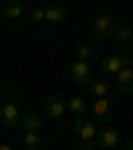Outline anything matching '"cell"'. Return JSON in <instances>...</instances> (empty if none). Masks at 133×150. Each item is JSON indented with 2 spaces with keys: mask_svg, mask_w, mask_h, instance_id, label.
Listing matches in <instances>:
<instances>
[{
  "mask_svg": "<svg viewBox=\"0 0 133 150\" xmlns=\"http://www.w3.org/2000/svg\"><path fill=\"white\" fill-rule=\"evenodd\" d=\"M117 19L112 16H96L93 22V30H91V38L96 43H104V40H115V30H117Z\"/></svg>",
  "mask_w": 133,
  "mask_h": 150,
  "instance_id": "obj_1",
  "label": "cell"
},
{
  "mask_svg": "<svg viewBox=\"0 0 133 150\" xmlns=\"http://www.w3.org/2000/svg\"><path fill=\"white\" fill-rule=\"evenodd\" d=\"M120 97V94H115V97H104V99H96L91 105V118L96 121L99 126H107L109 118H112V107H115V99Z\"/></svg>",
  "mask_w": 133,
  "mask_h": 150,
  "instance_id": "obj_2",
  "label": "cell"
},
{
  "mask_svg": "<svg viewBox=\"0 0 133 150\" xmlns=\"http://www.w3.org/2000/svg\"><path fill=\"white\" fill-rule=\"evenodd\" d=\"M22 118H24V112L16 107V102H3V107H0L3 129H22Z\"/></svg>",
  "mask_w": 133,
  "mask_h": 150,
  "instance_id": "obj_3",
  "label": "cell"
},
{
  "mask_svg": "<svg viewBox=\"0 0 133 150\" xmlns=\"http://www.w3.org/2000/svg\"><path fill=\"white\" fill-rule=\"evenodd\" d=\"M75 134H77L80 142H93V139L99 137V123L93 121L91 115H85V118H75Z\"/></svg>",
  "mask_w": 133,
  "mask_h": 150,
  "instance_id": "obj_4",
  "label": "cell"
},
{
  "mask_svg": "<svg viewBox=\"0 0 133 150\" xmlns=\"http://www.w3.org/2000/svg\"><path fill=\"white\" fill-rule=\"evenodd\" d=\"M64 112H69V99H64L61 94H51L43 105V115L45 118H61Z\"/></svg>",
  "mask_w": 133,
  "mask_h": 150,
  "instance_id": "obj_5",
  "label": "cell"
},
{
  "mask_svg": "<svg viewBox=\"0 0 133 150\" xmlns=\"http://www.w3.org/2000/svg\"><path fill=\"white\" fill-rule=\"evenodd\" d=\"M133 64V56L128 54H112V56H104L101 59V72L104 75H117L123 67H130Z\"/></svg>",
  "mask_w": 133,
  "mask_h": 150,
  "instance_id": "obj_6",
  "label": "cell"
},
{
  "mask_svg": "<svg viewBox=\"0 0 133 150\" xmlns=\"http://www.w3.org/2000/svg\"><path fill=\"white\" fill-rule=\"evenodd\" d=\"M69 78H72L75 86H88V83L96 81V78H93V67H91V62H83V59H77V62L72 64Z\"/></svg>",
  "mask_w": 133,
  "mask_h": 150,
  "instance_id": "obj_7",
  "label": "cell"
},
{
  "mask_svg": "<svg viewBox=\"0 0 133 150\" xmlns=\"http://www.w3.org/2000/svg\"><path fill=\"white\" fill-rule=\"evenodd\" d=\"M96 142H99L101 150H115V147H120V131H117L115 126H109V123H107V126L99 129Z\"/></svg>",
  "mask_w": 133,
  "mask_h": 150,
  "instance_id": "obj_8",
  "label": "cell"
},
{
  "mask_svg": "<svg viewBox=\"0 0 133 150\" xmlns=\"http://www.w3.org/2000/svg\"><path fill=\"white\" fill-rule=\"evenodd\" d=\"M115 91L120 94V97L133 94V67H123V70L115 75Z\"/></svg>",
  "mask_w": 133,
  "mask_h": 150,
  "instance_id": "obj_9",
  "label": "cell"
},
{
  "mask_svg": "<svg viewBox=\"0 0 133 150\" xmlns=\"http://www.w3.org/2000/svg\"><path fill=\"white\" fill-rule=\"evenodd\" d=\"M3 16L8 22H19V19L24 16V6L19 3V0H3Z\"/></svg>",
  "mask_w": 133,
  "mask_h": 150,
  "instance_id": "obj_10",
  "label": "cell"
},
{
  "mask_svg": "<svg viewBox=\"0 0 133 150\" xmlns=\"http://www.w3.org/2000/svg\"><path fill=\"white\" fill-rule=\"evenodd\" d=\"M67 19V11L59 6V3H48L45 6V22H51V24H61Z\"/></svg>",
  "mask_w": 133,
  "mask_h": 150,
  "instance_id": "obj_11",
  "label": "cell"
},
{
  "mask_svg": "<svg viewBox=\"0 0 133 150\" xmlns=\"http://www.w3.org/2000/svg\"><path fill=\"white\" fill-rule=\"evenodd\" d=\"M69 112H72L75 118H85L88 112H91V105H88L83 97H72V99H69Z\"/></svg>",
  "mask_w": 133,
  "mask_h": 150,
  "instance_id": "obj_12",
  "label": "cell"
},
{
  "mask_svg": "<svg viewBox=\"0 0 133 150\" xmlns=\"http://www.w3.org/2000/svg\"><path fill=\"white\" fill-rule=\"evenodd\" d=\"M130 40H133V30H130V24L120 22V24H117V30H115V43H120V46H128Z\"/></svg>",
  "mask_w": 133,
  "mask_h": 150,
  "instance_id": "obj_13",
  "label": "cell"
},
{
  "mask_svg": "<svg viewBox=\"0 0 133 150\" xmlns=\"http://www.w3.org/2000/svg\"><path fill=\"white\" fill-rule=\"evenodd\" d=\"M22 131H40V115H37V112H24Z\"/></svg>",
  "mask_w": 133,
  "mask_h": 150,
  "instance_id": "obj_14",
  "label": "cell"
},
{
  "mask_svg": "<svg viewBox=\"0 0 133 150\" xmlns=\"http://www.w3.org/2000/svg\"><path fill=\"white\" fill-rule=\"evenodd\" d=\"M22 142H24L27 150H40V131H24Z\"/></svg>",
  "mask_w": 133,
  "mask_h": 150,
  "instance_id": "obj_15",
  "label": "cell"
},
{
  "mask_svg": "<svg viewBox=\"0 0 133 150\" xmlns=\"http://www.w3.org/2000/svg\"><path fill=\"white\" fill-rule=\"evenodd\" d=\"M91 91H93V97H96V99H104V97H109V83L101 81V78H96V81L91 83Z\"/></svg>",
  "mask_w": 133,
  "mask_h": 150,
  "instance_id": "obj_16",
  "label": "cell"
},
{
  "mask_svg": "<svg viewBox=\"0 0 133 150\" xmlns=\"http://www.w3.org/2000/svg\"><path fill=\"white\" fill-rule=\"evenodd\" d=\"M75 54H77V59H83V62H91V59H93V43H77Z\"/></svg>",
  "mask_w": 133,
  "mask_h": 150,
  "instance_id": "obj_17",
  "label": "cell"
},
{
  "mask_svg": "<svg viewBox=\"0 0 133 150\" xmlns=\"http://www.w3.org/2000/svg\"><path fill=\"white\" fill-rule=\"evenodd\" d=\"M3 102H19V91H16L13 86L6 88V99H3Z\"/></svg>",
  "mask_w": 133,
  "mask_h": 150,
  "instance_id": "obj_18",
  "label": "cell"
},
{
  "mask_svg": "<svg viewBox=\"0 0 133 150\" xmlns=\"http://www.w3.org/2000/svg\"><path fill=\"white\" fill-rule=\"evenodd\" d=\"M29 19H32V22H45V8H35L29 13Z\"/></svg>",
  "mask_w": 133,
  "mask_h": 150,
  "instance_id": "obj_19",
  "label": "cell"
},
{
  "mask_svg": "<svg viewBox=\"0 0 133 150\" xmlns=\"http://www.w3.org/2000/svg\"><path fill=\"white\" fill-rule=\"evenodd\" d=\"M99 147V142L93 139V142H80V150H96Z\"/></svg>",
  "mask_w": 133,
  "mask_h": 150,
  "instance_id": "obj_20",
  "label": "cell"
},
{
  "mask_svg": "<svg viewBox=\"0 0 133 150\" xmlns=\"http://www.w3.org/2000/svg\"><path fill=\"white\" fill-rule=\"evenodd\" d=\"M0 150H13V147L11 145H0Z\"/></svg>",
  "mask_w": 133,
  "mask_h": 150,
  "instance_id": "obj_21",
  "label": "cell"
},
{
  "mask_svg": "<svg viewBox=\"0 0 133 150\" xmlns=\"http://www.w3.org/2000/svg\"><path fill=\"white\" fill-rule=\"evenodd\" d=\"M125 150H133V142H128V145H125Z\"/></svg>",
  "mask_w": 133,
  "mask_h": 150,
  "instance_id": "obj_22",
  "label": "cell"
},
{
  "mask_svg": "<svg viewBox=\"0 0 133 150\" xmlns=\"http://www.w3.org/2000/svg\"><path fill=\"white\" fill-rule=\"evenodd\" d=\"M130 67H133V64H130Z\"/></svg>",
  "mask_w": 133,
  "mask_h": 150,
  "instance_id": "obj_23",
  "label": "cell"
}]
</instances>
